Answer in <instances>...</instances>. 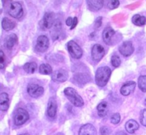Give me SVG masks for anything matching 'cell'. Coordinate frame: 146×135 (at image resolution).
<instances>
[{
    "mask_svg": "<svg viewBox=\"0 0 146 135\" xmlns=\"http://www.w3.org/2000/svg\"><path fill=\"white\" fill-rule=\"evenodd\" d=\"M97 110L100 117H105L108 112V104L106 102H102L97 106Z\"/></svg>",
    "mask_w": 146,
    "mask_h": 135,
    "instance_id": "cell-20",
    "label": "cell"
},
{
    "mask_svg": "<svg viewBox=\"0 0 146 135\" xmlns=\"http://www.w3.org/2000/svg\"><path fill=\"white\" fill-rule=\"evenodd\" d=\"M118 50H119L120 53H121L123 56L129 57V56H131V54L133 53L134 47L131 41H124V42L120 46Z\"/></svg>",
    "mask_w": 146,
    "mask_h": 135,
    "instance_id": "cell-11",
    "label": "cell"
},
{
    "mask_svg": "<svg viewBox=\"0 0 146 135\" xmlns=\"http://www.w3.org/2000/svg\"><path fill=\"white\" fill-rule=\"evenodd\" d=\"M61 33V23L59 21H56L53 25V30L51 34H52L53 40L58 39Z\"/></svg>",
    "mask_w": 146,
    "mask_h": 135,
    "instance_id": "cell-18",
    "label": "cell"
},
{
    "mask_svg": "<svg viewBox=\"0 0 146 135\" xmlns=\"http://www.w3.org/2000/svg\"><path fill=\"white\" fill-rule=\"evenodd\" d=\"M104 55H105V49L101 44H96L94 45L91 49V57L94 61L96 62L101 61Z\"/></svg>",
    "mask_w": 146,
    "mask_h": 135,
    "instance_id": "cell-7",
    "label": "cell"
},
{
    "mask_svg": "<svg viewBox=\"0 0 146 135\" xmlns=\"http://www.w3.org/2000/svg\"><path fill=\"white\" fill-rule=\"evenodd\" d=\"M54 24V14L53 12H46L44 15L41 21V28L43 30H48L53 27Z\"/></svg>",
    "mask_w": 146,
    "mask_h": 135,
    "instance_id": "cell-6",
    "label": "cell"
},
{
    "mask_svg": "<svg viewBox=\"0 0 146 135\" xmlns=\"http://www.w3.org/2000/svg\"><path fill=\"white\" fill-rule=\"evenodd\" d=\"M119 4L120 1L118 0H111V1H108L107 7L110 9H113L117 8L119 6Z\"/></svg>",
    "mask_w": 146,
    "mask_h": 135,
    "instance_id": "cell-29",
    "label": "cell"
},
{
    "mask_svg": "<svg viewBox=\"0 0 146 135\" xmlns=\"http://www.w3.org/2000/svg\"><path fill=\"white\" fill-rule=\"evenodd\" d=\"M78 135H97L96 130L93 124H86L81 127Z\"/></svg>",
    "mask_w": 146,
    "mask_h": 135,
    "instance_id": "cell-14",
    "label": "cell"
},
{
    "mask_svg": "<svg viewBox=\"0 0 146 135\" xmlns=\"http://www.w3.org/2000/svg\"><path fill=\"white\" fill-rule=\"evenodd\" d=\"M68 72L64 69H59L56 70L51 74V79L53 81L57 82H64L68 80Z\"/></svg>",
    "mask_w": 146,
    "mask_h": 135,
    "instance_id": "cell-10",
    "label": "cell"
},
{
    "mask_svg": "<svg viewBox=\"0 0 146 135\" xmlns=\"http://www.w3.org/2000/svg\"><path fill=\"white\" fill-rule=\"evenodd\" d=\"M19 135H29V134H19Z\"/></svg>",
    "mask_w": 146,
    "mask_h": 135,
    "instance_id": "cell-38",
    "label": "cell"
},
{
    "mask_svg": "<svg viewBox=\"0 0 146 135\" xmlns=\"http://www.w3.org/2000/svg\"><path fill=\"white\" fill-rule=\"evenodd\" d=\"M132 21L136 26H143L146 23V18L144 16H141L140 14H135L133 17Z\"/></svg>",
    "mask_w": 146,
    "mask_h": 135,
    "instance_id": "cell-23",
    "label": "cell"
},
{
    "mask_svg": "<svg viewBox=\"0 0 146 135\" xmlns=\"http://www.w3.org/2000/svg\"><path fill=\"white\" fill-rule=\"evenodd\" d=\"M87 4L91 11H98L104 6V1L102 0H91L87 1Z\"/></svg>",
    "mask_w": 146,
    "mask_h": 135,
    "instance_id": "cell-17",
    "label": "cell"
},
{
    "mask_svg": "<svg viewBox=\"0 0 146 135\" xmlns=\"http://www.w3.org/2000/svg\"><path fill=\"white\" fill-rule=\"evenodd\" d=\"M66 97L75 107H82L84 104V102L82 97L78 94L76 90L71 87H67L64 91Z\"/></svg>",
    "mask_w": 146,
    "mask_h": 135,
    "instance_id": "cell-2",
    "label": "cell"
},
{
    "mask_svg": "<svg viewBox=\"0 0 146 135\" xmlns=\"http://www.w3.org/2000/svg\"><path fill=\"white\" fill-rule=\"evenodd\" d=\"M57 112V103L54 97L51 98L48 101L47 107V114L51 118H54Z\"/></svg>",
    "mask_w": 146,
    "mask_h": 135,
    "instance_id": "cell-13",
    "label": "cell"
},
{
    "mask_svg": "<svg viewBox=\"0 0 146 135\" xmlns=\"http://www.w3.org/2000/svg\"><path fill=\"white\" fill-rule=\"evenodd\" d=\"M121 121V116L118 113H115V114H113L111 117V122L113 124H117L120 122Z\"/></svg>",
    "mask_w": 146,
    "mask_h": 135,
    "instance_id": "cell-30",
    "label": "cell"
},
{
    "mask_svg": "<svg viewBox=\"0 0 146 135\" xmlns=\"http://www.w3.org/2000/svg\"><path fill=\"white\" fill-rule=\"evenodd\" d=\"M111 132V130L107 127H102L100 129V133H101V135H110Z\"/></svg>",
    "mask_w": 146,
    "mask_h": 135,
    "instance_id": "cell-33",
    "label": "cell"
},
{
    "mask_svg": "<svg viewBox=\"0 0 146 135\" xmlns=\"http://www.w3.org/2000/svg\"><path fill=\"white\" fill-rule=\"evenodd\" d=\"M111 64L114 67H118L121 64V59L118 56L113 55L111 57Z\"/></svg>",
    "mask_w": 146,
    "mask_h": 135,
    "instance_id": "cell-28",
    "label": "cell"
},
{
    "mask_svg": "<svg viewBox=\"0 0 146 135\" xmlns=\"http://www.w3.org/2000/svg\"><path fill=\"white\" fill-rule=\"evenodd\" d=\"M77 24H78V19H77V17H74V21H73V24L71 27V29H73L75 28V27H76Z\"/></svg>",
    "mask_w": 146,
    "mask_h": 135,
    "instance_id": "cell-36",
    "label": "cell"
},
{
    "mask_svg": "<svg viewBox=\"0 0 146 135\" xmlns=\"http://www.w3.org/2000/svg\"><path fill=\"white\" fill-rule=\"evenodd\" d=\"M39 72L45 75H49L52 74V68L51 65L48 64H42L39 67Z\"/></svg>",
    "mask_w": 146,
    "mask_h": 135,
    "instance_id": "cell-25",
    "label": "cell"
},
{
    "mask_svg": "<svg viewBox=\"0 0 146 135\" xmlns=\"http://www.w3.org/2000/svg\"><path fill=\"white\" fill-rule=\"evenodd\" d=\"M114 34H115V31L111 27H108L104 29L103 31V39L104 42L107 44H109Z\"/></svg>",
    "mask_w": 146,
    "mask_h": 135,
    "instance_id": "cell-16",
    "label": "cell"
},
{
    "mask_svg": "<svg viewBox=\"0 0 146 135\" xmlns=\"http://www.w3.org/2000/svg\"><path fill=\"white\" fill-rule=\"evenodd\" d=\"M17 41H18V38L15 34H9L6 39V47L9 49H11L16 44H17Z\"/></svg>",
    "mask_w": 146,
    "mask_h": 135,
    "instance_id": "cell-22",
    "label": "cell"
},
{
    "mask_svg": "<svg viewBox=\"0 0 146 135\" xmlns=\"http://www.w3.org/2000/svg\"><path fill=\"white\" fill-rule=\"evenodd\" d=\"M115 135H127V134L124 132L121 131V132H117Z\"/></svg>",
    "mask_w": 146,
    "mask_h": 135,
    "instance_id": "cell-37",
    "label": "cell"
},
{
    "mask_svg": "<svg viewBox=\"0 0 146 135\" xmlns=\"http://www.w3.org/2000/svg\"><path fill=\"white\" fill-rule=\"evenodd\" d=\"M111 74V70L108 67H99L96 70L95 76L96 83L99 87H104L107 84Z\"/></svg>",
    "mask_w": 146,
    "mask_h": 135,
    "instance_id": "cell-1",
    "label": "cell"
},
{
    "mask_svg": "<svg viewBox=\"0 0 146 135\" xmlns=\"http://www.w3.org/2000/svg\"><path fill=\"white\" fill-rule=\"evenodd\" d=\"M138 87L143 92H146V75H142L138 78Z\"/></svg>",
    "mask_w": 146,
    "mask_h": 135,
    "instance_id": "cell-26",
    "label": "cell"
},
{
    "mask_svg": "<svg viewBox=\"0 0 146 135\" xmlns=\"http://www.w3.org/2000/svg\"><path fill=\"white\" fill-rule=\"evenodd\" d=\"M9 107V95L6 92L0 94V110L6 112L8 110Z\"/></svg>",
    "mask_w": 146,
    "mask_h": 135,
    "instance_id": "cell-15",
    "label": "cell"
},
{
    "mask_svg": "<svg viewBox=\"0 0 146 135\" xmlns=\"http://www.w3.org/2000/svg\"><path fill=\"white\" fill-rule=\"evenodd\" d=\"M67 49L70 55L74 59H81L83 55V50L79 45L76 41H69L67 44Z\"/></svg>",
    "mask_w": 146,
    "mask_h": 135,
    "instance_id": "cell-3",
    "label": "cell"
},
{
    "mask_svg": "<svg viewBox=\"0 0 146 135\" xmlns=\"http://www.w3.org/2000/svg\"><path fill=\"white\" fill-rule=\"evenodd\" d=\"M140 121H141V124H142L143 126L146 127V109L141 111Z\"/></svg>",
    "mask_w": 146,
    "mask_h": 135,
    "instance_id": "cell-32",
    "label": "cell"
},
{
    "mask_svg": "<svg viewBox=\"0 0 146 135\" xmlns=\"http://www.w3.org/2000/svg\"><path fill=\"white\" fill-rule=\"evenodd\" d=\"M73 21H74V19L69 17L67 18L66 21V24L67 26H70V27H71L73 24Z\"/></svg>",
    "mask_w": 146,
    "mask_h": 135,
    "instance_id": "cell-35",
    "label": "cell"
},
{
    "mask_svg": "<svg viewBox=\"0 0 146 135\" xmlns=\"http://www.w3.org/2000/svg\"><path fill=\"white\" fill-rule=\"evenodd\" d=\"M88 76H86L84 74H78L77 75H75L74 80H75L76 82H78V84H79V83L85 84L86 82L88 81V80H86V78H88Z\"/></svg>",
    "mask_w": 146,
    "mask_h": 135,
    "instance_id": "cell-27",
    "label": "cell"
},
{
    "mask_svg": "<svg viewBox=\"0 0 146 135\" xmlns=\"http://www.w3.org/2000/svg\"><path fill=\"white\" fill-rule=\"evenodd\" d=\"M1 26H2L3 29L8 31H10V30H12L15 27L16 23L12 20L9 19L7 17H4L2 21H1Z\"/></svg>",
    "mask_w": 146,
    "mask_h": 135,
    "instance_id": "cell-21",
    "label": "cell"
},
{
    "mask_svg": "<svg viewBox=\"0 0 146 135\" xmlns=\"http://www.w3.org/2000/svg\"><path fill=\"white\" fill-rule=\"evenodd\" d=\"M102 19L103 18L101 17H98L95 21V24H94V28L98 29L101 27V24H102Z\"/></svg>",
    "mask_w": 146,
    "mask_h": 135,
    "instance_id": "cell-34",
    "label": "cell"
},
{
    "mask_svg": "<svg viewBox=\"0 0 146 135\" xmlns=\"http://www.w3.org/2000/svg\"><path fill=\"white\" fill-rule=\"evenodd\" d=\"M136 83L133 81H129L122 86L121 88V93L123 96H128L135 91Z\"/></svg>",
    "mask_w": 146,
    "mask_h": 135,
    "instance_id": "cell-12",
    "label": "cell"
},
{
    "mask_svg": "<svg viewBox=\"0 0 146 135\" xmlns=\"http://www.w3.org/2000/svg\"><path fill=\"white\" fill-rule=\"evenodd\" d=\"M145 105L146 106V99L145 100Z\"/></svg>",
    "mask_w": 146,
    "mask_h": 135,
    "instance_id": "cell-39",
    "label": "cell"
},
{
    "mask_svg": "<svg viewBox=\"0 0 146 135\" xmlns=\"http://www.w3.org/2000/svg\"><path fill=\"white\" fill-rule=\"evenodd\" d=\"M8 12L11 17L15 19H20L23 16L22 6L19 2H12L9 7Z\"/></svg>",
    "mask_w": 146,
    "mask_h": 135,
    "instance_id": "cell-5",
    "label": "cell"
},
{
    "mask_svg": "<svg viewBox=\"0 0 146 135\" xmlns=\"http://www.w3.org/2000/svg\"><path fill=\"white\" fill-rule=\"evenodd\" d=\"M44 90L41 86L36 84H29L27 87V92L34 98H38L44 94Z\"/></svg>",
    "mask_w": 146,
    "mask_h": 135,
    "instance_id": "cell-9",
    "label": "cell"
},
{
    "mask_svg": "<svg viewBox=\"0 0 146 135\" xmlns=\"http://www.w3.org/2000/svg\"><path fill=\"white\" fill-rule=\"evenodd\" d=\"M49 46V40L45 35H41L37 38L36 50L38 52H44Z\"/></svg>",
    "mask_w": 146,
    "mask_h": 135,
    "instance_id": "cell-8",
    "label": "cell"
},
{
    "mask_svg": "<svg viewBox=\"0 0 146 135\" xmlns=\"http://www.w3.org/2000/svg\"><path fill=\"white\" fill-rule=\"evenodd\" d=\"M37 65L35 62L26 63L24 65V70L28 74H33L36 70Z\"/></svg>",
    "mask_w": 146,
    "mask_h": 135,
    "instance_id": "cell-24",
    "label": "cell"
},
{
    "mask_svg": "<svg viewBox=\"0 0 146 135\" xmlns=\"http://www.w3.org/2000/svg\"><path fill=\"white\" fill-rule=\"evenodd\" d=\"M29 119V114L27 110L22 108H18L14 114V124L17 126H21Z\"/></svg>",
    "mask_w": 146,
    "mask_h": 135,
    "instance_id": "cell-4",
    "label": "cell"
},
{
    "mask_svg": "<svg viewBox=\"0 0 146 135\" xmlns=\"http://www.w3.org/2000/svg\"><path fill=\"white\" fill-rule=\"evenodd\" d=\"M139 128V124L136 121L133 120H131L128 121L125 124V130L128 133L133 134L136 130Z\"/></svg>",
    "mask_w": 146,
    "mask_h": 135,
    "instance_id": "cell-19",
    "label": "cell"
},
{
    "mask_svg": "<svg viewBox=\"0 0 146 135\" xmlns=\"http://www.w3.org/2000/svg\"><path fill=\"white\" fill-rule=\"evenodd\" d=\"M5 67V55L2 50L0 49V69L2 70Z\"/></svg>",
    "mask_w": 146,
    "mask_h": 135,
    "instance_id": "cell-31",
    "label": "cell"
}]
</instances>
